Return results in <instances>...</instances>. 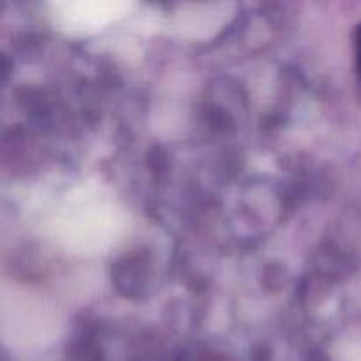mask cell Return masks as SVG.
<instances>
[{
  "instance_id": "1",
  "label": "cell",
  "mask_w": 361,
  "mask_h": 361,
  "mask_svg": "<svg viewBox=\"0 0 361 361\" xmlns=\"http://www.w3.org/2000/svg\"><path fill=\"white\" fill-rule=\"evenodd\" d=\"M355 48H356V73L361 78V25L356 27L355 32Z\"/></svg>"
},
{
  "instance_id": "2",
  "label": "cell",
  "mask_w": 361,
  "mask_h": 361,
  "mask_svg": "<svg viewBox=\"0 0 361 361\" xmlns=\"http://www.w3.org/2000/svg\"><path fill=\"white\" fill-rule=\"evenodd\" d=\"M309 361H330V360H328L324 355H314V356H310Z\"/></svg>"
}]
</instances>
